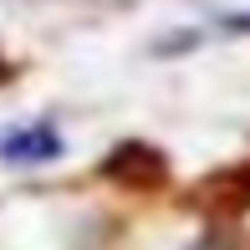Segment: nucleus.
<instances>
[{"label": "nucleus", "instance_id": "nucleus-1", "mask_svg": "<svg viewBox=\"0 0 250 250\" xmlns=\"http://www.w3.org/2000/svg\"><path fill=\"white\" fill-rule=\"evenodd\" d=\"M56 133L51 128H0V158H16V164H36V158H56Z\"/></svg>", "mask_w": 250, "mask_h": 250}]
</instances>
